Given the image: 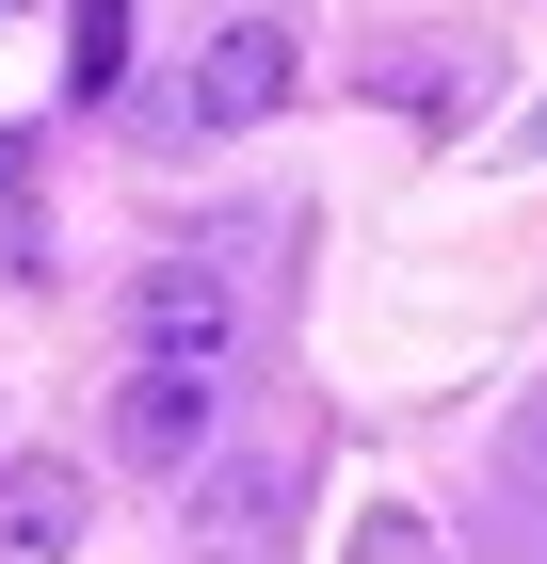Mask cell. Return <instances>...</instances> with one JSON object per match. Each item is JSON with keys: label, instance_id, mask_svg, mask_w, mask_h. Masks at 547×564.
Returning <instances> with one entry per match:
<instances>
[{"label": "cell", "instance_id": "5b68a950", "mask_svg": "<svg viewBox=\"0 0 547 564\" xmlns=\"http://www.w3.org/2000/svg\"><path fill=\"white\" fill-rule=\"evenodd\" d=\"M129 82V0H81L65 17V97H113Z\"/></svg>", "mask_w": 547, "mask_h": 564}, {"label": "cell", "instance_id": "7a4b0ae2", "mask_svg": "<svg viewBox=\"0 0 547 564\" xmlns=\"http://www.w3.org/2000/svg\"><path fill=\"white\" fill-rule=\"evenodd\" d=\"M226 339H242V291H226L210 259H145V274H129V355L226 371Z\"/></svg>", "mask_w": 547, "mask_h": 564}, {"label": "cell", "instance_id": "3957f363", "mask_svg": "<svg viewBox=\"0 0 547 564\" xmlns=\"http://www.w3.org/2000/svg\"><path fill=\"white\" fill-rule=\"evenodd\" d=\"M291 17H226L210 48H194V130H258V113H274V97H291Z\"/></svg>", "mask_w": 547, "mask_h": 564}, {"label": "cell", "instance_id": "277c9868", "mask_svg": "<svg viewBox=\"0 0 547 564\" xmlns=\"http://www.w3.org/2000/svg\"><path fill=\"white\" fill-rule=\"evenodd\" d=\"M81 549V468L65 452H17L0 468V564H65Z\"/></svg>", "mask_w": 547, "mask_h": 564}, {"label": "cell", "instance_id": "6da1fadb", "mask_svg": "<svg viewBox=\"0 0 547 564\" xmlns=\"http://www.w3.org/2000/svg\"><path fill=\"white\" fill-rule=\"evenodd\" d=\"M226 420V371H177V355H129V388H113V468H194Z\"/></svg>", "mask_w": 547, "mask_h": 564}]
</instances>
